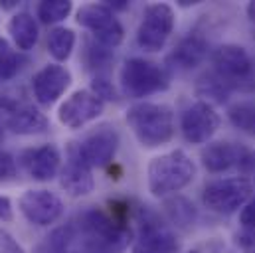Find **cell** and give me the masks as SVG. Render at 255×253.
Wrapping results in <instances>:
<instances>
[{
    "mask_svg": "<svg viewBox=\"0 0 255 253\" xmlns=\"http://www.w3.org/2000/svg\"><path fill=\"white\" fill-rule=\"evenodd\" d=\"M188 253H200V252H196V250H194V252H188Z\"/></svg>",
    "mask_w": 255,
    "mask_h": 253,
    "instance_id": "ab89813d",
    "label": "cell"
},
{
    "mask_svg": "<svg viewBox=\"0 0 255 253\" xmlns=\"http://www.w3.org/2000/svg\"><path fill=\"white\" fill-rule=\"evenodd\" d=\"M16 176H18V166L14 156L6 150H0V184L12 182L16 180Z\"/></svg>",
    "mask_w": 255,
    "mask_h": 253,
    "instance_id": "f546056e",
    "label": "cell"
},
{
    "mask_svg": "<svg viewBox=\"0 0 255 253\" xmlns=\"http://www.w3.org/2000/svg\"><path fill=\"white\" fill-rule=\"evenodd\" d=\"M69 85H71V73L60 63L44 65L32 79V91L40 105L56 103L67 91Z\"/></svg>",
    "mask_w": 255,
    "mask_h": 253,
    "instance_id": "2e32d148",
    "label": "cell"
},
{
    "mask_svg": "<svg viewBox=\"0 0 255 253\" xmlns=\"http://www.w3.org/2000/svg\"><path fill=\"white\" fill-rule=\"evenodd\" d=\"M214 73L232 89L254 91L255 89V62L246 48L226 44L212 54Z\"/></svg>",
    "mask_w": 255,
    "mask_h": 253,
    "instance_id": "277c9868",
    "label": "cell"
},
{
    "mask_svg": "<svg viewBox=\"0 0 255 253\" xmlns=\"http://www.w3.org/2000/svg\"><path fill=\"white\" fill-rule=\"evenodd\" d=\"M0 253H26V252L14 240L12 234H8L6 230H0Z\"/></svg>",
    "mask_w": 255,
    "mask_h": 253,
    "instance_id": "4dcf8cb0",
    "label": "cell"
},
{
    "mask_svg": "<svg viewBox=\"0 0 255 253\" xmlns=\"http://www.w3.org/2000/svg\"><path fill=\"white\" fill-rule=\"evenodd\" d=\"M81 158L91 168H103L109 166L117 154L119 148V132L117 128L107 123L95 126L91 132L85 134L81 142H77Z\"/></svg>",
    "mask_w": 255,
    "mask_h": 253,
    "instance_id": "8fae6325",
    "label": "cell"
},
{
    "mask_svg": "<svg viewBox=\"0 0 255 253\" xmlns=\"http://www.w3.org/2000/svg\"><path fill=\"white\" fill-rule=\"evenodd\" d=\"M20 162L30 178L38 182H48L60 172L62 154L56 144H42L38 148L24 150L20 156Z\"/></svg>",
    "mask_w": 255,
    "mask_h": 253,
    "instance_id": "e0dca14e",
    "label": "cell"
},
{
    "mask_svg": "<svg viewBox=\"0 0 255 253\" xmlns=\"http://www.w3.org/2000/svg\"><path fill=\"white\" fill-rule=\"evenodd\" d=\"M73 240H75V226L67 224L64 228L54 230L46 238V242L38 248V253H67Z\"/></svg>",
    "mask_w": 255,
    "mask_h": 253,
    "instance_id": "d4e9b609",
    "label": "cell"
},
{
    "mask_svg": "<svg viewBox=\"0 0 255 253\" xmlns=\"http://www.w3.org/2000/svg\"><path fill=\"white\" fill-rule=\"evenodd\" d=\"M77 24L87 28L105 48H117L123 42V26L107 4H85L77 10Z\"/></svg>",
    "mask_w": 255,
    "mask_h": 253,
    "instance_id": "9c48e42d",
    "label": "cell"
},
{
    "mask_svg": "<svg viewBox=\"0 0 255 253\" xmlns=\"http://www.w3.org/2000/svg\"><path fill=\"white\" fill-rule=\"evenodd\" d=\"M113 54H111V48H105L103 44H99L97 40L95 42H87V50H85V60L87 65L91 69H99L103 65L111 62Z\"/></svg>",
    "mask_w": 255,
    "mask_h": 253,
    "instance_id": "83f0119b",
    "label": "cell"
},
{
    "mask_svg": "<svg viewBox=\"0 0 255 253\" xmlns=\"http://www.w3.org/2000/svg\"><path fill=\"white\" fill-rule=\"evenodd\" d=\"M228 119L236 128L255 138V103L244 101V103L232 105L228 109Z\"/></svg>",
    "mask_w": 255,
    "mask_h": 253,
    "instance_id": "cb8c5ba5",
    "label": "cell"
},
{
    "mask_svg": "<svg viewBox=\"0 0 255 253\" xmlns=\"http://www.w3.org/2000/svg\"><path fill=\"white\" fill-rule=\"evenodd\" d=\"M20 214L34 226H52L64 214V202L50 190H26L18 200Z\"/></svg>",
    "mask_w": 255,
    "mask_h": 253,
    "instance_id": "7c38bea8",
    "label": "cell"
},
{
    "mask_svg": "<svg viewBox=\"0 0 255 253\" xmlns=\"http://www.w3.org/2000/svg\"><path fill=\"white\" fill-rule=\"evenodd\" d=\"M240 224H242L246 230L255 232V198L250 200V202L246 204V208L242 210V214H240Z\"/></svg>",
    "mask_w": 255,
    "mask_h": 253,
    "instance_id": "1f68e13d",
    "label": "cell"
},
{
    "mask_svg": "<svg viewBox=\"0 0 255 253\" xmlns=\"http://www.w3.org/2000/svg\"><path fill=\"white\" fill-rule=\"evenodd\" d=\"M196 176V166L184 150H170L154 156L146 168L148 192L156 198L180 192Z\"/></svg>",
    "mask_w": 255,
    "mask_h": 253,
    "instance_id": "3957f363",
    "label": "cell"
},
{
    "mask_svg": "<svg viewBox=\"0 0 255 253\" xmlns=\"http://www.w3.org/2000/svg\"><path fill=\"white\" fill-rule=\"evenodd\" d=\"M127 123L146 148L162 146L174 136V111L164 103H134L128 107Z\"/></svg>",
    "mask_w": 255,
    "mask_h": 253,
    "instance_id": "7a4b0ae2",
    "label": "cell"
},
{
    "mask_svg": "<svg viewBox=\"0 0 255 253\" xmlns=\"http://www.w3.org/2000/svg\"><path fill=\"white\" fill-rule=\"evenodd\" d=\"M164 212L168 216V220L180 228V230H188L196 222V208L188 198L184 196H172L164 202Z\"/></svg>",
    "mask_w": 255,
    "mask_h": 253,
    "instance_id": "7402d4cb",
    "label": "cell"
},
{
    "mask_svg": "<svg viewBox=\"0 0 255 253\" xmlns=\"http://www.w3.org/2000/svg\"><path fill=\"white\" fill-rule=\"evenodd\" d=\"M0 6H2V8H16L18 2H14V0H6V2H0Z\"/></svg>",
    "mask_w": 255,
    "mask_h": 253,
    "instance_id": "74e56055",
    "label": "cell"
},
{
    "mask_svg": "<svg viewBox=\"0 0 255 253\" xmlns=\"http://www.w3.org/2000/svg\"><path fill=\"white\" fill-rule=\"evenodd\" d=\"M12 220V202L6 196H0V222Z\"/></svg>",
    "mask_w": 255,
    "mask_h": 253,
    "instance_id": "e575fe53",
    "label": "cell"
},
{
    "mask_svg": "<svg viewBox=\"0 0 255 253\" xmlns=\"http://www.w3.org/2000/svg\"><path fill=\"white\" fill-rule=\"evenodd\" d=\"M206 56H208V42L204 36L194 32L178 42V46L168 56V63L180 71H188L204 62Z\"/></svg>",
    "mask_w": 255,
    "mask_h": 253,
    "instance_id": "d6986e66",
    "label": "cell"
},
{
    "mask_svg": "<svg viewBox=\"0 0 255 253\" xmlns=\"http://www.w3.org/2000/svg\"><path fill=\"white\" fill-rule=\"evenodd\" d=\"M236 242H238L240 250H242L244 253H255V232H250V230H246V232L238 234Z\"/></svg>",
    "mask_w": 255,
    "mask_h": 253,
    "instance_id": "836d02e7",
    "label": "cell"
},
{
    "mask_svg": "<svg viewBox=\"0 0 255 253\" xmlns=\"http://www.w3.org/2000/svg\"><path fill=\"white\" fill-rule=\"evenodd\" d=\"M121 89L130 99H142L152 93L164 91L168 87V75L158 63L144 58H130L123 63L121 73Z\"/></svg>",
    "mask_w": 255,
    "mask_h": 253,
    "instance_id": "5b68a950",
    "label": "cell"
},
{
    "mask_svg": "<svg viewBox=\"0 0 255 253\" xmlns=\"http://www.w3.org/2000/svg\"><path fill=\"white\" fill-rule=\"evenodd\" d=\"M91 91H93L101 101H117V91H115L113 83H111L107 77L97 75V77L91 81Z\"/></svg>",
    "mask_w": 255,
    "mask_h": 253,
    "instance_id": "f1b7e54d",
    "label": "cell"
},
{
    "mask_svg": "<svg viewBox=\"0 0 255 253\" xmlns=\"http://www.w3.org/2000/svg\"><path fill=\"white\" fill-rule=\"evenodd\" d=\"M93 168L81 158L77 144H69L67 148V160H65L64 168L60 170V184L62 188L73 196H87L95 188V180H93Z\"/></svg>",
    "mask_w": 255,
    "mask_h": 253,
    "instance_id": "9a60e30c",
    "label": "cell"
},
{
    "mask_svg": "<svg viewBox=\"0 0 255 253\" xmlns=\"http://www.w3.org/2000/svg\"><path fill=\"white\" fill-rule=\"evenodd\" d=\"M111 10H125L128 6V2H125V0H115V2H105Z\"/></svg>",
    "mask_w": 255,
    "mask_h": 253,
    "instance_id": "d590c367",
    "label": "cell"
},
{
    "mask_svg": "<svg viewBox=\"0 0 255 253\" xmlns=\"http://www.w3.org/2000/svg\"><path fill=\"white\" fill-rule=\"evenodd\" d=\"M75 228L81 234L83 253H123L132 242L127 222L101 208L85 210Z\"/></svg>",
    "mask_w": 255,
    "mask_h": 253,
    "instance_id": "6da1fadb",
    "label": "cell"
},
{
    "mask_svg": "<svg viewBox=\"0 0 255 253\" xmlns=\"http://www.w3.org/2000/svg\"><path fill=\"white\" fill-rule=\"evenodd\" d=\"M196 95L204 99V103H226L230 97V87L214 73L208 71L196 81Z\"/></svg>",
    "mask_w": 255,
    "mask_h": 253,
    "instance_id": "44dd1931",
    "label": "cell"
},
{
    "mask_svg": "<svg viewBox=\"0 0 255 253\" xmlns=\"http://www.w3.org/2000/svg\"><path fill=\"white\" fill-rule=\"evenodd\" d=\"M75 46V32L65 26H56L48 34V52L56 62H65Z\"/></svg>",
    "mask_w": 255,
    "mask_h": 253,
    "instance_id": "603a6c76",
    "label": "cell"
},
{
    "mask_svg": "<svg viewBox=\"0 0 255 253\" xmlns=\"http://www.w3.org/2000/svg\"><path fill=\"white\" fill-rule=\"evenodd\" d=\"M0 107L4 111V121L2 123L14 134H42L50 128L46 115L22 97L6 93L0 99Z\"/></svg>",
    "mask_w": 255,
    "mask_h": 253,
    "instance_id": "30bf717a",
    "label": "cell"
},
{
    "mask_svg": "<svg viewBox=\"0 0 255 253\" xmlns=\"http://www.w3.org/2000/svg\"><path fill=\"white\" fill-rule=\"evenodd\" d=\"M254 194V182L244 176L224 178L210 182L202 192V202L216 214H234L250 202Z\"/></svg>",
    "mask_w": 255,
    "mask_h": 253,
    "instance_id": "ba28073f",
    "label": "cell"
},
{
    "mask_svg": "<svg viewBox=\"0 0 255 253\" xmlns=\"http://www.w3.org/2000/svg\"><path fill=\"white\" fill-rule=\"evenodd\" d=\"M105 109V101H101L91 89H79L71 93L58 109V119L67 128H81L87 123L95 121Z\"/></svg>",
    "mask_w": 255,
    "mask_h": 253,
    "instance_id": "4fadbf2b",
    "label": "cell"
},
{
    "mask_svg": "<svg viewBox=\"0 0 255 253\" xmlns=\"http://www.w3.org/2000/svg\"><path fill=\"white\" fill-rule=\"evenodd\" d=\"M73 10L69 0H44L38 4V18L44 24H58L65 20Z\"/></svg>",
    "mask_w": 255,
    "mask_h": 253,
    "instance_id": "4316f807",
    "label": "cell"
},
{
    "mask_svg": "<svg viewBox=\"0 0 255 253\" xmlns=\"http://www.w3.org/2000/svg\"><path fill=\"white\" fill-rule=\"evenodd\" d=\"M248 16H250L252 24L255 26V2H250V4H248Z\"/></svg>",
    "mask_w": 255,
    "mask_h": 253,
    "instance_id": "8d00e7d4",
    "label": "cell"
},
{
    "mask_svg": "<svg viewBox=\"0 0 255 253\" xmlns=\"http://www.w3.org/2000/svg\"><path fill=\"white\" fill-rule=\"evenodd\" d=\"M174 30V10L164 2L148 4L136 28V44L144 52H160Z\"/></svg>",
    "mask_w": 255,
    "mask_h": 253,
    "instance_id": "52a82bcc",
    "label": "cell"
},
{
    "mask_svg": "<svg viewBox=\"0 0 255 253\" xmlns=\"http://www.w3.org/2000/svg\"><path fill=\"white\" fill-rule=\"evenodd\" d=\"M24 63H26V58L14 52L10 44L4 38H0V79L4 81L14 79L18 71L24 67Z\"/></svg>",
    "mask_w": 255,
    "mask_h": 253,
    "instance_id": "484cf974",
    "label": "cell"
},
{
    "mask_svg": "<svg viewBox=\"0 0 255 253\" xmlns=\"http://www.w3.org/2000/svg\"><path fill=\"white\" fill-rule=\"evenodd\" d=\"M238 168L244 174V178L250 176V182H252V178L255 180V150H248L246 152V156H244V160H242V164Z\"/></svg>",
    "mask_w": 255,
    "mask_h": 253,
    "instance_id": "d6a6232c",
    "label": "cell"
},
{
    "mask_svg": "<svg viewBox=\"0 0 255 253\" xmlns=\"http://www.w3.org/2000/svg\"><path fill=\"white\" fill-rule=\"evenodd\" d=\"M220 126V117L216 113V109L210 103L198 101L190 105L180 119V130L184 134V138L192 144H204L208 142L214 132Z\"/></svg>",
    "mask_w": 255,
    "mask_h": 253,
    "instance_id": "5bb4252c",
    "label": "cell"
},
{
    "mask_svg": "<svg viewBox=\"0 0 255 253\" xmlns=\"http://www.w3.org/2000/svg\"><path fill=\"white\" fill-rule=\"evenodd\" d=\"M248 148L236 142H210L204 150H202V164L206 166V170L210 172H224L230 170L234 166H240L244 156H246Z\"/></svg>",
    "mask_w": 255,
    "mask_h": 253,
    "instance_id": "ac0fdd59",
    "label": "cell"
},
{
    "mask_svg": "<svg viewBox=\"0 0 255 253\" xmlns=\"http://www.w3.org/2000/svg\"><path fill=\"white\" fill-rule=\"evenodd\" d=\"M2 136H4V123L0 121V140H2Z\"/></svg>",
    "mask_w": 255,
    "mask_h": 253,
    "instance_id": "f35d334b",
    "label": "cell"
},
{
    "mask_svg": "<svg viewBox=\"0 0 255 253\" xmlns=\"http://www.w3.org/2000/svg\"><path fill=\"white\" fill-rule=\"evenodd\" d=\"M8 34L20 52H30L38 42L36 18L28 12H18L8 22Z\"/></svg>",
    "mask_w": 255,
    "mask_h": 253,
    "instance_id": "ffe728a7",
    "label": "cell"
},
{
    "mask_svg": "<svg viewBox=\"0 0 255 253\" xmlns=\"http://www.w3.org/2000/svg\"><path fill=\"white\" fill-rule=\"evenodd\" d=\"M138 234L134 240V253H178L180 244L172 230L146 206H140L136 212Z\"/></svg>",
    "mask_w": 255,
    "mask_h": 253,
    "instance_id": "8992f818",
    "label": "cell"
}]
</instances>
